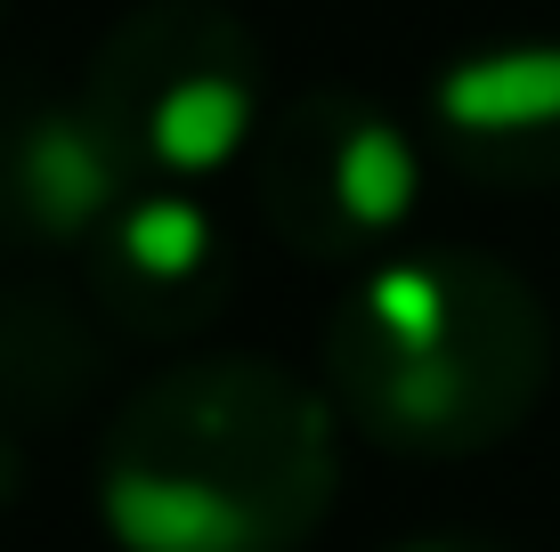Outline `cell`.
Wrapping results in <instances>:
<instances>
[{"mask_svg": "<svg viewBox=\"0 0 560 552\" xmlns=\"http://www.w3.org/2000/svg\"><path fill=\"white\" fill-rule=\"evenodd\" d=\"M341 488V407L277 357H187L114 407L98 520L122 552H293Z\"/></svg>", "mask_w": 560, "mask_h": 552, "instance_id": "6da1fadb", "label": "cell"}, {"mask_svg": "<svg viewBox=\"0 0 560 552\" xmlns=\"http://www.w3.org/2000/svg\"><path fill=\"white\" fill-rule=\"evenodd\" d=\"M325 398L390 455H488L552 383V317L536 284L488 252L422 244L365 260L325 317Z\"/></svg>", "mask_w": 560, "mask_h": 552, "instance_id": "7a4b0ae2", "label": "cell"}, {"mask_svg": "<svg viewBox=\"0 0 560 552\" xmlns=\"http://www.w3.org/2000/svg\"><path fill=\"white\" fill-rule=\"evenodd\" d=\"M82 98L114 130L139 187H211L253 163L268 66L228 0H139L98 33Z\"/></svg>", "mask_w": 560, "mask_h": 552, "instance_id": "3957f363", "label": "cell"}, {"mask_svg": "<svg viewBox=\"0 0 560 552\" xmlns=\"http://www.w3.org/2000/svg\"><path fill=\"white\" fill-rule=\"evenodd\" d=\"M244 179H253L260 227L284 252L325 260V269H365L398 252L422 203V146L390 106L358 90H301L260 122Z\"/></svg>", "mask_w": 560, "mask_h": 552, "instance_id": "277c9868", "label": "cell"}, {"mask_svg": "<svg viewBox=\"0 0 560 552\" xmlns=\"http://www.w3.org/2000/svg\"><path fill=\"white\" fill-rule=\"evenodd\" d=\"M139 171L82 90L0 73V260L90 252L98 227L130 203Z\"/></svg>", "mask_w": 560, "mask_h": 552, "instance_id": "5b68a950", "label": "cell"}, {"mask_svg": "<svg viewBox=\"0 0 560 552\" xmlns=\"http://www.w3.org/2000/svg\"><path fill=\"white\" fill-rule=\"evenodd\" d=\"M90 301L130 341H187L228 317L236 293V244L203 187H130V203L82 252Z\"/></svg>", "mask_w": 560, "mask_h": 552, "instance_id": "8992f818", "label": "cell"}, {"mask_svg": "<svg viewBox=\"0 0 560 552\" xmlns=\"http://www.w3.org/2000/svg\"><path fill=\"white\" fill-rule=\"evenodd\" d=\"M431 146L471 187H560V42L512 33L447 57L422 90Z\"/></svg>", "mask_w": 560, "mask_h": 552, "instance_id": "52a82bcc", "label": "cell"}, {"mask_svg": "<svg viewBox=\"0 0 560 552\" xmlns=\"http://www.w3.org/2000/svg\"><path fill=\"white\" fill-rule=\"evenodd\" d=\"M16 488H25V439H16V423L0 414V512L16 504Z\"/></svg>", "mask_w": 560, "mask_h": 552, "instance_id": "ba28073f", "label": "cell"}, {"mask_svg": "<svg viewBox=\"0 0 560 552\" xmlns=\"http://www.w3.org/2000/svg\"><path fill=\"white\" fill-rule=\"evenodd\" d=\"M390 552H504V544L463 537V528H439V537H407V544H390Z\"/></svg>", "mask_w": 560, "mask_h": 552, "instance_id": "9c48e42d", "label": "cell"}, {"mask_svg": "<svg viewBox=\"0 0 560 552\" xmlns=\"http://www.w3.org/2000/svg\"><path fill=\"white\" fill-rule=\"evenodd\" d=\"M0 25H9V0H0Z\"/></svg>", "mask_w": 560, "mask_h": 552, "instance_id": "30bf717a", "label": "cell"}]
</instances>
